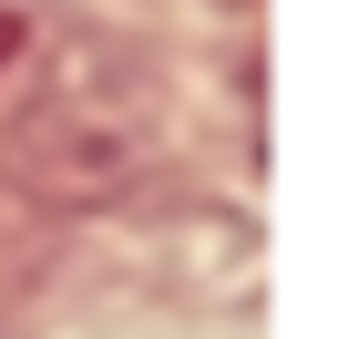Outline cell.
<instances>
[{
  "label": "cell",
  "mask_w": 359,
  "mask_h": 339,
  "mask_svg": "<svg viewBox=\"0 0 359 339\" xmlns=\"http://www.w3.org/2000/svg\"><path fill=\"white\" fill-rule=\"evenodd\" d=\"M21 62V11H0V72Z\"/></svg>",
  "instance_id": "1"
}]
</instances>
